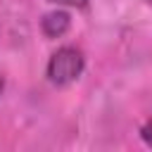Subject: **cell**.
<instances>
[{
  "label": "cell",
  "instance_id": "cell-1",
  "mask_svg": "<svg viewBox=\"0 0 152 152\" xmlns=\"http://www.w3.org/2000/svg\"><path fill=\"white\" fill-rule=\"evenodd\" d=\"M86 69V57L78 48L74 45H62L59 50H55L50 55V62H48V69H45V76L52 86L57 88H64L69 83H74Z\"/></svg>",
  "mask_w": 152,
  "mask_h": 152
},
{
  "label": "cell",
  "instance_id": "cell-2",
  "mask_svg": "<svg viewBox=\"0 0 152 152\" xmlns=\"http://www.w3.org/2000/svg\"><path fill=\"white\" fill-rule=\"evenodd\" d=\"M69 28H71V17L66 10H52L40 19V31L48 38H62Z\"/></svg>",
  "mask_w": 152,
  "mask_h": 152
},
{
  "label": "cell",
  "instance_id": "cell-3",
  "mask_svg": "<svg viewBox=\"0 0 152 152\" xmlns=\"http://www.w3.org/2000/svg\"><path fill=\"white\" fill-rule=\"evenodd\" d=\"M140 140H142L147 147H152V116L142 124V128H140Z\"/></svg>",
  "mask_w": 152,
  "mask_h": 152
},
{
  "label": "cell",
  "instance_id": "cell-4",
  "mask_svg": "<svg viewBox=\"0 0 152 152\" xmlns=\"http://www.w3.org/2000/svg\"><path fill=\"white\" fill-rule=\"evenodd\" d=\"M52 5H66V7H76V10H86L88 0H48Z\"/></svg>",
  "mask_w": 152,
  "mask_h": 152
},
{
  "label": "cell",
  "instance_id": "cell-5",
  "mask_svg": "<svg viewBox=\"0 0 152 152\" xmlns=\"http://www.w3.org/2000/svg\"><path fill=\"white\" fill-rule=\"evenodd\" d=\"M0 93H2V78H0Z\"/></svg>",
  "mask_w": 152,
  "mask_h": 152
},
{
  "label": "cell",
  "instance_id": "cell-6",
  "mask_svg": "<svg viewBox=\"0 0 152 152\" xmlns=\"http://www.w3.org/2000/svg\"><path fill=\"white\" fill-rule=\"evenodd\" d=\"M147 2H150V5H152V0H147Z\"/></svg>",
  "mask_w": 152,
  "mask_h": 152
}]
</instances>
